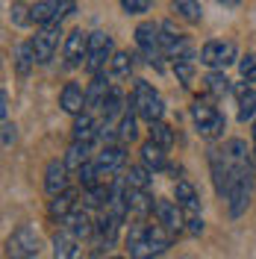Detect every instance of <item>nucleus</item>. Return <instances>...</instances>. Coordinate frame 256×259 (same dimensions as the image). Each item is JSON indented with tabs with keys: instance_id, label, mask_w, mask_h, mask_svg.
<instances>
[{
	"instance_id": "nucleus-1",
	"label": "nucleus",
	"mask_w": 256,
	"mask_h": 259,
	"mask_svg": "<svg viewBox=\"0 0 256 259\" xmlns=\"http://www.w3.org/2000/svg\"><path fill=\"white\" fill-rule=\"evenodd\" d=\"M127 244H130V256L133 259H156L174 244V233H168L159 221H153V224L142 221V224L130 227Z\"/></svg>"
},
{
	"instance_id": "nucleus-2",
	"label": "nucleus",
	"mask_w": 256,
	"mask_h": 259,
	"mask_svg": "<svg viewBox=\"0 0 256 259\" xmlns=\"http://www.w3.org/2000/svg\"><path fill=\"white\" fill-rule=\"evenodd\" d=\"M130 106L136 109L139 118H144L147 124H159L162 112H165V103H162V95L144 80H136L133 85V97H130Z\"/></svg>"
},
{
	"instance_id": "nucleus-3",
	"label": "nucleus",
	"mask_w": 256,
	"mask_h": 259,
	"mask_svg": "<svg viewBox=\"0 0 256 259\" xmlns=\"http://www.w3.org/2000/svg\"><path fill=\"white\" fill-rule=\"evenodd\" d=\"M192 118H194V127L200 130V136H206V139L221 136L224 127H227V118L221 115V109L212 103V97H194Z\"/></svg>"
},
{
	"instance_id": "nucleus-4",
	"label": "nucleus",
	"mask_w": 256,
	"mask_h": 259,
	"mask_svg": "<svg viewBox=\"0 0 256 259\" xmlns=\"http://www.w3.org/2000/svg\"><path fill=\"white\" fill-rule=\"evenodd\" d=\"M136 45L147 56V62L162 68V59H165V50H162V24H153V21H144L136 27Z\"/></svg>"
},
{
	"instance_id": "nucleus-5",
	"label": "nucleus",
	"mask_w": 256,
	"mask_h": 259,
	"mask_svg": "<svg viewBox=\"0 0 256 259\" xmlns=\"http://www.w3.org/2000/svg\"><path fill=\"white\" fill-rule=\"evenodd\" d=\"M74 6H77V0H38V3H32V24L59 27L74 12Z\"/></svg>"
},
{
	"instance_id": "nucleus-6",
	"label": "nucleus",
	"mask_w": 256,
	"mask_h": 259,
	"mask_svg": "<svg viewBox=\"0 0 256 259\" xmlns=\"http://www.w3.org/2000/svg\"><path fill=\"white\" fill-rule=\"evenodd\" d=\"M38 247H41V239H38V233L30 224H21L6 239V253L12 259H32L38 253Z\"/></svg>"
},
{
	"instance_id": "nucleus-7",
	"label": "nucleus",
	"mask_w": 256,
	"mask_h": 259,
	"mask_svg": "<svg viewBox=\"0 0 256 259\" xmlns=\"http://www.w3.org/2000/svg\"><path fill=\"white\" fill-rule=\"evenodd\" d=\"M115 50H112V38L106 32H89V59H86V68L95 74H103V68L112 62Z\"/></svg>"
},
{
	"instance_id": "nucleus-8",
	"label": "nucleus",
	"mask_w": 256,
	"mask_h": 259,
	"mask_svg": "<svg viewBox=\"0 0 256 259\" xmlns=\"http://www.w3.org/2000/svg\"><path fill=\"white\" fill-rule=\"evenodd\" d=\"M162 50H165V59H174V62H192V45H189V38L177 30L171 21L162 24Z\"/></svg>"
},
{
	"instance_id": "nucleus-9",
	"label": "nucleus",
	"mask_w": 256,
	"mask_h": 259,
	"mask_svg": "<svg viewBox=\"0 0 256 259\" xmlns=\"http://www.w3.org/2000/svg\"><path fill=\"white\" fill-rule=\"evenodd\" d=\"M250 194H253V168L241 171L239 177L233 180L230 192H227V203H230V215H233V218H239L241 212L247 209Z\"/></svg>"
},
{
	"instance_id": "nucleus-10",
	"label": "nucleus",
	"mask_w": 256,
	"mask_h": 259,
	"mask_svg": "<svg viewBox=\"0 0 256 259\" xmlns=\"http://www.w3.org/2000/svg\"><path fill=\"white\" fill-rule=\"evenodd\" d=\"M153 218L159 221L168 233H186V212L180 209V203L177 200H165V197H156V203H153Z\"/></svg>"
},
{
	"instance_id": "nucleus-11",
	"label": "nucleus",
	"mask_w": 256,
	"mask_h": 259,
	"mask_svg": "<svg viewBox=\"0 0 256 259\" xmlns=\"http://www.w3.org/2000/svg\"><path fill=\"white\" fill-rule=\"evenodd\" d=\"M200 62L212 71H224L227 65L236 62V45L233 41H206L200 48Z\"/></svg>"
},
{
	"instance_id": "nucleus-12",
	"label": "nucleus",
	"mask_w": 256,
	"mask_h": 259,
	"mask_svg": "<svg viewBox=\"0 0 256 259\" xmlns=\"http://www.w3.org/2000/svg\"><path fill=\"white\" fill-rule=\"evenodd\" d=\"M97 162V171H100V177L103 183H112V174H118L121 168H124V162H127V153H124V145H106L100 153L95 156Z\"/></svg>"
},
{
	"instance_id": "nucleus-13",
	"label": "nucleus",
	"mask_w": 256,
	"mask_h": 259,
	"mask_svg": "<svg viewBox=\"0 0 256 259\" xmlns=\"http://www.w3.org/2000/svg\"><path fill=\"white\" fill-rule=\"evenodd\" d=\"M59 27H41V30L32 35V53H35V62L38 65H48L53 59V53L59 48Z\"/></svg>"
},
{
	"instance_id": "nucleus-14",
	"label": "nucleus",
	"mask_w": 256,
	"mask_h": 259,
	"mask_svg": "<svg viewBox=\"0 0 256 259\" xmlns=\"http://www.w3.org/2000/svg\"><path fill=\"white\" fill-rule=\"evenodd\" d=\"M112 77L109 74H95L92 82H89V89H86V112H100L103 109V103H106V97L112 92Z\"/></svg>"
},
{
	"instance_id": "nucleus-15",
	"label": "nucleus",
	"mask_w": 256,
	"mask_h": 259,
	"mask_svg": "<svg viewBox=\"0 0 256 259\" xmlns=\"http://www.w3.org/2000/svg\"><path fill=\"white\" fill-rule=\"evenodd\" d=\"M89 59V32L74 30L65 35V65L68 68H77Z\"/></svg>"
},
{
	"instance_id": "nucleus-16",
	"label": "nucleus",
	"mask_w": 256,
	"mask_h": 259,
	"mask_svg": "<svg viewBox=\"0 0 256 259\" xmlns=\"http://www.w3.org/2000/svg\"><path fill=\"white\" fill-rule=\"evenodd\" d=\"M68 165H65V159H50L48 168H45V192L50 194V197H56V194L68 192Z\"/></svg>"
},
{
	"instance_id": "nucleus-17",
	"label": "nucleus",
	"mask_w": 256,
	"mask_h": 259,
	"mask_svg": "<svg viewBox=\"0 0 256 259\" xmlns=\"http://www.w3.org/2000/svg\"><path fill=\"white\" fill-rule=\"evenodd\" d=\"M53 259H82V242L65 227L53 236Z\"/></svg>"
},
{
	"instance_id": "nucleus-18",
	"label": "nucleus",
	"mask_w": 256,
	"mask_h": 259,
	"mask_svg": "<svg viewBox=\"0 0 256 259\" xmlns=\"http://www.w3.org/2000/svg\"><path fill=\"white\" fill-rule=\"evenodd\" d=\"M62 227H65V230H71V233L82 242V239H89V236L95 233L97 224L92 221V209H89V206H77V209L71 212V218H68Z\"/></svg>"
},
{
	"instance_id": "nucleus-19",
	"label": "nucleus",
	"mask_w": 256,
	"mask_h": 259,
	"mask_svg": "<svg viewBox=\"0 0 256 259\" xmlns=\"http://www.w3.org/2000/svg\"><path fill=\"white\" fill-rule=\"evenodd\" d=\"M77 206H80V203H77V192H74V189H68V192L56 194V197L50 200L48 215L53 218V221H59V224H65V221L71 218V212L77 209Z\"/></svg>"
},
{
	"instance_id": "nucleus-20",
	"label": "nucleus",
	"mask_w": 256,
	"mask_h": 259,
	"mask_svg": "<svg viewBox=\"0 0 256 259\" xmlns=\"http://www.w3.org/2000/svg\"><path fill=\"white\" fill-rule=\"evenodd\" d=\"M59 106H62L68 115H82L86 112V92L77 82H65L62 95H59Z\"/></svg>"
},
{
	"instance_id": "nucleus-21",
	"label": "nucleus",
	"mask_w": 256,
	"mask_h": 259,
	"mask_svg": "<svg viewBox=\"0 0 256 259\" xmlns=\"http://www.w3.org/2000/svg\"><path fill=\"white\" fill-rule=\"evenodd\" d=\"M174 200L180 203V209L186 212V215H197V209H200V197H197V192H194V186L189 180H177Z\"/></svg>"
},
{
	"instance_id": "nucleus-22",
	"label": "nucleus",
	"mask_w": 256,
	"mask_h": 259,
	"mask_svg": "<svg viewBox=\"0 0 256 259\" xmlns=\"http://www.w3.org/2000/svg\"><path fill=\"white\" fill-rule=\"evenodd\" d=\"M142 165L147 171H162L168 162H165V147H159L156 142H144L142 145Z\"/></svg>"
},
{
	"instance_id": "nucleus-23",
	"label": "nucleus",
	"mask_w": 256,
	"mask_h": 259,
	"mask_svg": "<svg viewBox=\"0 0 256 259\" xmlns=\"http://www.w3.org/2000/svg\"><path fill=\"white\" fill-rule=\"evenodd\" d=\"M136 109L127 106V112L121 115V121H118V127H115V139H118V145H130V142H136Z\"/></svg>"
},
{
	"instance_id": "nucleus-24",
	"label": "nucleus",
	"mask_w": 256,
	"mask_h": 259,
	"mask_svg": "<svg viewBox=\"0 0 256 259\" xmlns=\"http://www.w3.org/2000/svg\"><path fill=\"white\" fill-rule=\"evenodd\" d=\"M150 174L153 171H147L144 165H133L127 171V177H124V186L136 189V192H150Z\"/></svg>"
},
{
	"instance_id": "nucleus-25",
	"label": "nucleus",
	"mask_w": 256,
	"mask_h": 259,
	"mask_svg": "<svg viewBox=\"0 0 256 259\" xmlns=\"http://www.w3.org/2000/svg\"><path fill=\"white\" fill-rule=\"evenodd\" d=\"M236 97H239V121H250L256 115V95L247 85H239L236 89Z\"/></svg>"
},
{
	"instance_id": "nucleus-26",
	"label": "nucleus",
	"mask_w": 256,
	"mask_h": 259,
	"mask_svg": "<svg viewBox=\"0 0 256 259\" xmlns=\"http://www.w3.org/2000/svg\"><path fill=\"white\" fill-rule=\"evenodd\" d=\"M171 9H174L183 21H189V24H197V21L203 18V9H200V3H197V0H174V3H171Z\"/></svg>"
},
{
	"instance_id": "nucleus-27",
	"label": "nucleus",
	"mask_w": 256,
	"mask_h": 259,
	"mask_svg": "<svg viewBox=\"0 0 256 259\" xmlns=\"http://www.w3.org/2000/svg\"><path fill=\"white\" fill-rule=\"evenodd\" d=\"M203 82H206V95L209 97H227L230 95V80L224 77V71H209Z\"/></svg>"
},
{
	"instance_id": "nucleus-28",
	"label": "nucleus",
	"mask_w": 256,
	"mask_h": 259,
	"mask_svg": "<svg viewBox=\"0 0 256 259\" xmlns=\"http://www.w3.org/2000/svg\"><path fill=\"white\" fill-rule=\"evenodd\" d=\"M130 74H133V56L118 50L112 56V62H109V77L112 80H127Z\"/></svg>"
},
{
	"instance_id": "nucleus-29",
	"label": "nucleus",
	"mask_w": 256,
	"mask_h": 259,
	"mask_svg": "<svg viewBox=\"0 0 256 259\" xmlns=\"http://www.w3.org/2000/svg\"><path fill=\"white\" fill-rule=\"evenodd\" d=\"M32 65H35V53H32V45L27 41V45H18L15 48V71L21 74V77H27L32 71Z\"/></svg>"
},
{
	"instance_id": "nucleus-30",
	"label": "nucleus",
	"mask_w": 256,
	"mask_h": 259,
	"mask_svg": "<svg viewBox=\"0 0 256 259\" xmlns=\"http://www.w3.org/2000/svg\"><path fill=\"white\" fill-rule=\"evenodd\" d=\"M89 150H92V145H82V142H71L68 153H65V165H68V168H77V171H80L82 165L89 162Z\"/></svg>"
},
{
	"instance_id": "nucleus-31",
	"label": "nucleus",
	"mask_w": 256,
	"mask_h": 259,
	"mask_svg": "<svg viewBox=\"0 0 256 259\" xmlns=\"http://www.w3.org/2000/svg\"><path fill=\"white\" fill-rule=\"evenodd\" d=\"M77 177H80V186L86 189V192L103 183V177H100V171H97V162H95V159H89V162H86V165H82L80 171H77Z\"/></svg>"
},
{
	"instance_id": "nucleus-32",
	"label": "nucleus",
	"mask_w": 256,
	"mask_h": 259,
	"mask_svg": "<svg viewBox=\"0 0 256 259\" xmlns=\"http://www.w3.org/2000/svg\"><path fill=\"white\" fill-rule=\"evenodd\" d=\"M150 142H156V145L159 147H165V150H168V147L174 145V130L168 127V124H150Z\"/></svg>"
},
{
	"instance_id": "nucleus-33",
	"label": "nucleus",
	"mask_w": 256,
	"mask_h": 259,
	"mask_svg": "<svg viewBox=\"0 0 256 259\" xmlns=\"http://www.w3.org/2000/svg\"><path fill=\"white\" fill-rule=\"evenodd\" d=\"M12 21H15L18 27H24V24H32V9H27L24 3H12Z\"/></svg>"
},
{
	"instance_id": "nucleus-34",
	"label": "nucleus",
	"mask_w": 256,
	"mask_h": 259,
	"mask_svg": "<svg viewBox=\"0 0 256 259\" xmlns=\"http://www.w3.org/2000/svg\"><path fill=\"white\" fill-rule=\"evenodd\" d=\"M239 71L244 80H256V53H247L244 59L239 62Z\"/></svg>"
},
{
	"instance_id": "nucleus-35",
	"label": "nucleus",
	"mask_w": 256,
	"mask_h": 259,
	"mask_svg": "<svg viewBox=\"0 0 256 259\" xmlns=\"http://www.w3.org/2000/svg\"><path fill=\"white\" fill-rule=\"evenodd\" d=\"M121 6H124L127 15H142V12L150 9V0H121Z\"/></svg>"
},
{
	"instance_id": "nucleus-36",
	"label": "nucleus",
	"mask_w": 256,
	"mask_h": 259,
	"mask_svg": "<svg viewBox=\"0 0 256 259\" xmlns=\"http://www.w3.org/2000/svg\"><path fill=\"white\" fill-rule=\"evenodd\" d=\"M174 71H177V77L183 80V85H189V80H192V62H174Z\"/></svg>"
},
{
	"instance_id": "nucleus-37",
	"label": "nucleus",
	"mask_w": 256,
	"mask_h": 259,
	"mask_svg": "<svg viewBox=\"0 0 256 259\" xmlns=\"http://www.w3.org/2000/svg\"><path fill=\"white\" fill-rule=\"evenodd\" d=\"M186 233H192V236H200V233H203V221H200L197 215H186Z\"/></svg>"
},
{
	"instance_id": "nucleus-38",
	"label": "nucleus",
	"mask_w": 256,
	"mask_h": 259,
	"mask_svg": "<svg viewBox=\"0 0 256 259\" xmlns=\"http://www.w3.org/2000/svg\"><path fill=\"white\" fill-rule=\"evenodd\" d=\"M15 145V124H3V150H9V147Z\"/></svg>"
},
{
	"instance_id": "nucleus-39",
	"label": "nucleus",
	"mask_w": 256,
	"mask_h": 259,
	"mask_svg": "<svg viewBox=\"0 0 256 259\" xmlns=\"http://www.w3.org/2000/svg\"><path fill=\"white\" fill-rule=\"evenodd\" d=\"M0 118H3V124L9 121V95H6V89L0 92Z\"/></svg>"
},
{
	"instance_id": "nucleus-40",
	"label": "nucleus",
	"mask_w": 256,
	"mask_h": 259,
	"mask_svg": "<svg viewBox=\"0 0 256 259\" xmlns=\"http://www.w3.org/2000/svg\"><path fill=\"white\" fill-rule=\"evenodd\" d=\"M218 3H221V6H239L241 0H218Z\"/></svg>"
},
{
	"instance_id": "nucleus-41",
	"label": "nucleus",
	"mask_w": 256,
	"mask_h": 259,
	"mask_svg": "<svg viewBox=\"0 0 256 259\" xmlns=\"http://www.w3.org/2000/svg\"><path fill=\"white\" fill-rule=\"evenodd\" d=\"M253 162H256V121H253Z\"/></svg>"
},
{
	"instance_id": "nucleus-42",
	"label": "nucleus",
	"mask_w": 256,
	"mask_h": 259,
	"mask_svg": "<svg viewBox=\"0 0 256 259\" xmlns=\"http://www.w3.org/2000/svg\"><path fill=\"white\" fill-rule=\"evenodd\" d=\"M112 259H121V256H112Z\"/></svg>"
},
{
	"instance_id": "nucleus-43",
	"label": "nucleus",
	"mask_w": 256,
	"mask_h": 259,
	"mask_svg": "<svg viewBox=\"0 0 256 259\" xmlns=\"http://www.w3.org/2000/svg\"><path fill=\"white\" fill-rule=\"evenodd\" d=\"M35 3H38V0H35Z\"/></svg>"
}]
</instances>
